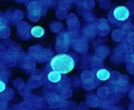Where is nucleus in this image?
<instances>
[{
  "mask_svg": "<svg viewBox=\"0 0 134 110\" xmlns=\"http://www.w3.org/2000/svg\"><path fill=\"white\" fill-rule=\"evenodd\" d=\"M30 33L34 37L36 38H39L42 37L44 35V31L41 26H36L31 29Z\"/></svg>",
  "mask_w": 134,
  "mask_h": 110,
  "instance_id": "7ed1b4c3",
  "label": "nucleus"
},
{
  "mask_svg": "<svg viewBox=\"0 0 134 110\" xmlns=\"http://www.w3.org/2000/svg\"><path fill=\"white\" fill-rule=\"evenodd\" d=\"M50 65L53 71L65 74L73 70L75 66L73 58L66 54H59L52 58Z\"/></svg>",
  "mask_w": 134,
  "mask_h": 110,
  "instance_id": "f257e3e1",
  "label": "nucleus"
},
{
  "mask_svg": "<svg viewBox=\"0 0 134 110\" xmlns=\"http://www.w3.org/2000/svg\"><path fill=\"white\" fill-rule=\"evenodd\" d=\"M48 78L49 81L52 83H57L61 79V75L60 73L56 71H51L48 74Z\"/></svg>",
  "mask_w": 134,
  "mask_h": 110,
  "instance_id": "20e7f679",
  "label": "nucleus"
},
{
  "mask_svg": "<svg viewBox=\"0 0 134 110\" xmlns=\"http://www.w3.org/2000/svg\"><path fill=\"white\" fill-rule=\"evenodd\" d=\"M97 78L101 81H106L110 77V73L106 69H100L96 73Z\"/></svg>",
  "mask_w": 134,
  "mask_h": 110,
  "instance_id": "39448f33",
  "label": "nucleus"
},
{
  "mask_svg": "<svg viewBox=\"0 0 134 110\" xmlns=\"http://www.w3.org/2000/svg\"><path fill=\"white\" fill-rule=\"evenodd\" d=\"M129 9L124 6H117L113 11V16L117 21H125L129 17Z\"/></svg>",
  "mask_w": 134,
  "mask_h": 110,
  "instance_id": "f03ea898",
  "label": "nucleus"
},
{
  "mask_svg": "<svg viewBox=\"0 0 134 110\" xmlns=\"http://www.w3.org/2000/svg\"><path fill=\"white\" fill-rule=\"evenodd\" d=\"M6 88V85L4 82L0 81V93L3 92Z\"/></svg>",
  "mask_w": 134,
  "mask_h": 110,
  "instance_id": "423d86ee",
  "label": "nucleus"
}]
</instances>
